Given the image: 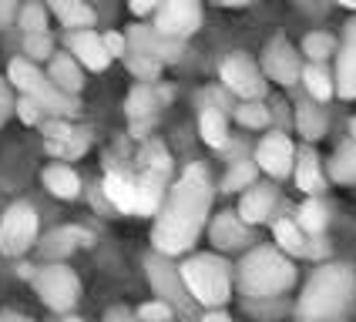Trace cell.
<instances>
[{
    "instance_id": "1",
    "label": "cell",
    "mask_w": 356,
    "mask_h": 322,
    "mask_svg": "<svg viewBox=\"0 0 356 322\" xmlns=\"http://www.w3.org/2000/svg\"><path fill=\"white\" fill-rule=\"evenodd\" d=\"M212 195H216V188L202 164H188L178 175V181L168 188L161 212L155 215V225H152V245L159 255L172 259L195 245L209 221V212H212Z\"/></svg>"
},
{
    "instance_id": "2",
    "label": "cell",
    "mask_w": 356,
    "mask_h": 322,
    "mask_svg": "<svg viewBox=\"0 0 356 322\" xmlns=\"http://www.w3.org/2000/svg\"><path fill=\"white\" fill-rule=\"evenodd\" d=\"M356 309V269L326 262L306 279L296 299V322H343Z\"/></svg>"
},
{
    "instance_id": "3",
    "label": "cell",
    "mask_w": 356,
    "mask_h": 322,
    "mask_svg": "<svg viewBox=\"0 0 356 322\" xmlns=\"http://www.w3.org/2000/svg\"><path fill=\"white\" fill-rule=\"evenodd\" d=\"M236 282L249 299H276L296 285V265L276 245H256L236 265Z\"/></svg>"
},
{
    "instance_id": "4",
    "label": "cell",
    "mask_w": 356,
    "mask_h": 322,
    "mask_svg": "<svg viewBox=\"0 0 356 322\" xmlns=\"http://www.w3.org/2000/svg\"><path fill=\"white\" fill-rule=\"evenodd\" d=\"M7 80H10V87H17L20 98H31L40 104V111L47 115V118H74L78 115V98H71V94H64L60 87H54V80L47 78L44 71H40L38 64H31V60L24 58H10L7 64Z\"/></svg>"
},
{
    "instance_id": "5",
    "label": "cell",
    "mask_w": 356,
    "mask_h": 322,
    "mask_svg": "<svg viewBox=\"0 0 356 322\" xmlns=\"http://www.w3.org/2000/svg\"><path fill=\"white\" fill-rule=\"evenodd\" d=\"M178 269H181V279H185L188 296L198 305L218 312L225 302L232 299V269H229V262L222 259V255L202 252V255L185 259Z\"/></svg>"
},
{
    "instance_id": "6",
    "label": "cell",
    "mask_w": 356,
    "mask_h": 322,
    "mask_svg": "<svg viewBox=\"0 0 356 322\" xmlns=\"http://www.w3.org/2000/svg\"><path fill=\"white\" fill-rule=\"evenodd\" d=\"M34 292L51 312H71L81 299V279L64 262H47L34 276Z\"/></svg>"
},
{
    "instance_id": "7",
    "label": "cell",
    "mask_w": 356,
    "mask_h": 322,
    "mask_svg": "<svg viewBox=\"0 0 356 322\" xmlns=\"http://www.w3.org/2000/svg\"><path fill=\"white\" fill-rule=\"evenodd\" d=\"M145 272H148V282H152V289H155V296H159L165 305H172L178 316H185V319H192V309H195V299L188 296V289H185V279H181V269L172 265V262L159 255V252H152L148 259H145Z\"/></svg>"
},
{
    "instance_id": "8",
    "label": "cell",
    "mask_w": 356,
    "mask_h": 322,
    "mask_svg": "<svg viewBox=\"0 0 356 322\" xmlns=\"http://www.w3.org/2000/svg\"><path fill=\"white\" fill-rule=\"evenodd\" d=\"M38 208L27 201H14L0 219V252L17 259L38 245Z\"/></svg>"
},
{
    "instance_id": "9",
    "label": "cell",
    "mask_w": 356,
    "mask_h": 322,
    "mask_svg": "<svg viewBox=\"0 0 356 322\" xmlns=\"http://www.w3.org/2000/svg\"><path fill=\"white\" fill-rule=\"evenodd\" d=\"M218 80L225 91H232L242 101H262L266 98V74L256 60L249 58L245 51H232L225 54L218 64Z\"/></svg>"
},
{
    "instance_id": "10",
    "label": "cell",
    "mask_w": 356,
    "mask_h": 322,
    "mask_svg": "<svg viewBox=\"0 0 356 322\" xmlns=\"http://www.w3.org/2000/svg\"><path fill=\"white\" fill-rule=\"evenodd\" d=\"M124 37H128V54H141V58H148V60H159L161 67L165 64H175L185 54V40L161 37L159 31H155V24H131Z\"/></svg>"
},
{
    "instance_id": "11",
    "label": "cell",
    "mask_w": 356,
    "mask_h": 322,
    "mask_svg": "<svg viewBox=\"0 0 356 322\" xmlns=\"http://www.w3.org/2000/svg\"><path fill=\"white\" fill-rule=\"evenodd\" d=\"M302 71H306L302 54L286 37H273L266 44V51H262V74L269 80H276L282 87H293L296 80H302Z\"/></svg>"
},
{
    "instance_id": "12",
    "label": "cell",
    "mask_w": 356,
    "mask_h": 322,
    "mask_svg": "<svg viewBox=\"0 0 356 322\" xmlns=\"http://www.w3.org/2000/svg\"><path fill=\"white\" fill-rule=\"evenodd\" d=\"M198 27H202V7L195 0H168V3H161L159 14H155V31L161 37L185 40L192 37Z\"/></svg>"
},
{
    "instance_id": "13",
    "label": "cell",
    "mask_w": 356,
    "mask_h": 322,
    "mask_svg": "<svg viewBox=\"0 0 356 322\" xmlns=\"http://www.w3.org/2000/svg\"><path fill=\"white\" fill-rule=\"evenodd\" d=\"M296 155L299 151H296V144L289 141V135L269 131L256 148V164L266 175H273V178H286L289 171H296Z\"/></svg>"
},
{
    "instance_id": "14",
    "label": "cell",
    "mask_w": 356,
    "mask_h": 322,
    "mask_svg": "<svg viewBox=\"0 0 356 322\" xmlns=\"http://www.w3.org/2000/svg\"><path fill=\"white\" fill-rule=\"evenodd\" d=\"M276 201H279V192L273 181H256L249 192H242V198H238V208L236 215L249 228L252 225H262V221H269V215L276 212Z\"/></svg>"
},
{
    "instance_id": "15",
    "label": "cell",
    "mask_w": 356,
    "mask_h": 322,
    "mask_svg": "<svg viewBox=\"0 0 356 322\" xmlns=\"http://www.w3.org/2000/svg\"><path fill=\"white\" fill-rule=\"evenodd\" d=\"M273 239H276V248L286 252V255H306V259L326 255V245H323V242L313 245L316 239H309V235L299 228L296 219H276L273 221Z\"/></svg>"
},
{
    "instance_id": "16",
    "label": "cell",
    "mask_w": 356,
    "mask_h": 322,
    "mask_svg": "<svg viewBox=\"0 0 356 322\" xmlns=\"http://www.w3.org/2000/svg\"><path fill=\"white\" fill-rule=\"evenodd\" d=\"M337 94L343 101H353L356 98V17L346 24L343 31V44H339V54H337Z\"/></svg>"
},
{
    "instance_id": "17",
    "label": "cell",
    "mask_w": 356,
    "mask_h": 322,
    "mask_svg": "<svg viewBox=\"0 0 356 322\" xmlns=\"http://www.w3.org/2000/svg\"><path fill=\"white\" fill-rule=\"evenodd\" d=\"M209 239L222 252H236V248H245L252 242V232H249V225L238 219L236 212H218L212 219V225H209Z\"/></svg>"
},
{
    "instance_id": "18",
    "label": "cell",
    "mask_w": 356,
    "mask_h": 322,
    "mask_svg": "<svg viewBox=\"0 0 356 322\" xmlns=\"http://www.w3.org/2000/svg\"><path fill=\"white\" fill-rule=\"evenodd\" d=\"M67 51L78 58L81 67L88 71H104L111 64V54L104 47V37L98 31H78V34H67Z\"/></svg>"
},
{
    "instance_id": "19",
    "label": "cell",
    "mask_w": 356,
    "mask_h": 322,
    "mask_svg": "<svg viewBox=\"0 0 356 322\" xmlns=\"http://www.w3.org/2000/svg\"><path fill=\"white\" fill-rule=\"evenodd\" d=\"M135 192H138L135 215H159L165 198H168V175H161V171H141L138 178H135Z\"/></svg>"
},
{
    "instance_id": "20",
    "label": "cell",
    "mask_w": 356,
    "mask_h": 322,
    "mask_svg": "<svg viewBox=\"0 0 356 322\" xmlns=\"http://www.w3.org/2000/svg\"><path fill=\"white\" fill-rule=\"evenodd\" d=\"M172 98V91H165V87H155V84H135L131 91H128V101H124V115L135 121H152V115L161 108V101Z\"/></svg>"
},
{
    "instance_id": "21",
    "label": "cell",
    "mask_w": 356,
    "mask_h": 322,
    "mask_svg": "<svg viewBox=\"0 0 356 322\" xmlns=\"http://www.w3.org/2000/svg\"><path fill=\"white\" fill-rule=\"evenodd\" d=\"M47 78L54 80V87H60L64 94H71V98H78L81 87H84V71H81L78 58L67 51V54H54L51 64H47Z\"/></svg>"
},
{
    "instance_id": "22",
    "label": "cell",
    "mask_w": 356,
    "mask_h": 322,
    "mask_svg": "<svg viewBox=\"0 0 356 322\" xmlns=\"http://www.w3.org/2000/svg\"><path fill=\"white\" fill-rule=\"evenodd\" d=\"M91 235L84 232V228H74V225H64V228H54V232H47L44 242H40V259H64V255H71L78 245H88Z\"/></svg>"
},
{
    "instance_id": "23",
    "label": "cell",
    "mask_w": 356,
    "mask_h": 322,
    "mask_svg": "<svg viewBox=\"0 0 356 322\" xmlns=\"http://www.w3.org/2000/svg\"><path fill=\"white\" fill-rule=\"evenodd\" d=\"M296 185L309 198H319L326 192V171H323V161L313 148H302L296 155Z\"/></svg>"
},
{
    "instance_id": "24",
    "label": "cell",
    "mask_w": 356,
    "mask_h": 322,
    "mask_svg": "<svg viewBox=\"0 0 356 322\" xmlns=\"http://www.w3.org/2000/svg\"><path fill=\"white\" fill-rule=\"evenodd\" d=\"M104 198L111 201L115 212H124V215H135L138 208V192H135V178L121 175V171H108L104 175V185H101Z\"/></svg>"
},
{
    "instance_id": "25",
    "label": "cell",
    "mask_w": 356,
    "mask_h": 322,
    "mask_svg": "<svg viewBox=\"0 0 356 322\" xmlns=\"http://www.w3.org/2000/svg\"><path fill=\"white\" fill-rule=\"evenodd\" d=\"M40 185H44L54 198H78V192H81L78 171H74L71 164H60V161L47 164V168L40 171Z\"/></svg>"
},
{
    "instance_id": "26",
    "label": "cell",
    "mask_w": 356,
    "mask_h": 322,
    "mask_svg": "<svg viewBox=\"0 0 356 322\" xmlns=\"http://www.w3.org/2000/svg\"><path fill=\"white\" fill-rule=\"evenodd\" d=\"M47 10L54 14V17L71 31V34H78V31H91L95 27V20H98V14H95V7H88V3H81V0H54V3H47Z\"/></svg>"
},
{
    "instance_id": "27",
    "label": "cell",
    "mask_w": 356,
    "mask_h": 322,
    "mask_svg": "<svg viewBox=\"0 0 356 322\" xmlns=\"http://www.w3.org/2000/svg\"><path fill=\"white\" fill-rule=\"evenodd\" d=\"M198 135L209 148H225L229 144V118L216 104H202L198 111Z\"/></svg>"
},
{
    "instance_id": "28",
    "label": "cell",
    "mask_w": 356,
    "mask_h": 322,
    "mask_svg": "<svg viewBox=\"0 0 356 322\" xmlns=\"http://www.w3.org/2000/svg\"><path fill=\"white\" fill-rule=\"evenodd\" d=\"M296 221L309 239H323V232H326V225H330V205L323 198H306L299 205Z\"/></svg>"
},
{
    "instance_id": "29",
    "label": "cell",
    "mask_w": 356,
    "mask_h": 322,
    "mask_svg": "<svg viewBox=\"0 0 356 322\" xmlns=\"http://www.w3.org/2000/svg\"><path fill=\"white\" fill-rule=\"evenodd\" d=\"M296 128L306 141H319L326 135V128H330V115L319 108L316 101H302L296 108Z\"/></svg>"
},
{
    "instance_id": "30",
    "label": "cell",
    "mask_w": 356,
    "mask_h": 322,
    "mask_svg": "<svg viewBox=\"0 0 356 322\" xmlns=\"http://www.w3.org/2000/svg\"><path fill=\"white\" fill-rule=\"evenodd\" d=\"M302 84H306V91L313 94L316 104L323 101H330L337 94V78L323 67V64H306V71H302Z\"/></svg>"
},
{
    "instance_id": "31",
    "label": "cell",
    "mask_w": 356,
    "mask_h": 322,
    "mask_svg": "<svg viewBox=\"0 0 356 322\" xmlns=\"http://www.w3.org/2000/svg\"><path fill=\"white\" fill-rule=\"evenodd\" d=\"M326 175H330L333 181H339V185H356V141L339 144L337 155L330 158Z\"/></svg>"
},
{
    "instance_id": "32",
    "label": "cell",
    "mask_w": 356,
    "mask_h": 322,
    "mask_svg": "<svg viewBox=\"0 0 356 322\" xmlns=\"http://www.w3.org/2000/svg\"><path fill=\"white\" fill-rule=\"evenodd\" d=\"M302 58H309V64H323L337 54V37L330 31H309L302 37V47H299Z\"/></svg>"
},
{
    "instance_id": "33",
    "label": "cell",
    "mask_w": 356,
    "mask_h": 322,
    "mask_svg": "<svg viewBox=\"0 0 356 322\" xmlns=\"http://www.w3.org/2000/svg\"><path fill=\"white\" fill-rule=\"evenodd\" d=\"M259 178V164L256 161H232V168L222 178V192H249Z\"/></svg>"
},
{
    "instance_id": "34",
    "label": "cell",
    "mask_w": 356,
    "mask_h": 322,
    "mask_svg": "<svg viewBox=\"0 0 356 322\" xmlns=\"http://www.w3.org/2000/svg\"><path fill=\"white\" fill-rule=\"evenodd\" d=\"M232 115H236V121L242 124V128H266L269 121H273V111L262 104V101H242V104H236L232 108Z\"/></svg>"
},
{
    "instance_id": "35",
    "label": "cell",
    "mask_w": 356,
    "mask_h": 322,
    "mask_svg": "<svg viewBox=\"0 0 356 322\" xmlns=\"http://www.w3.org/2000/svg\"><path fill=\"white\" fill-rule=\"evenodd\" d=\"M47 3H24L20 7V17H17V27L31 37V34H47Z\"/></svg>"
},
{
    "instance_id": "36",
    "label": "cell",
    "mask_w": 356,
    "mask_h": 322,
    "mask_svg": "<svg viewBox=\"0 0 356 322\" xmlns=\"http://www.w3.org/2000/svg\"><path fill=\"white\" fill-rule=\"evenodd\" d=\"M141 171H161V175H172V155L165 151V144L159 141H148L145 148H141Z\"/></svg>"
},
{
    "instance_id": "37",
    "label": "cell",
    "mask_w": 356,
    "mask_h": 322,
    "mask_svg": "<svg viewBox=\"0 0 356 322\" xmlns=\"http://www.w3.org/2000/svg\"><path fill=\"white\" fill-rule=\"evenodd\" d=\"M40 128H44V141H58V144L88 138V131H84V128H74L71 121H60V118H47Z\"/></svg>"
},
{
    "instance_id": "38",
    "label": "cell",
    "mask_w": 356,
    "mask_h": 322,
    "mask_svg": "<svg viewBox=\"0 0 356 322\" xmlns=\"http://www.w3.org/2000/svg\"><path fill=\"white\" fill-rule=\"evenodd\" d=\"M58 51H54V37L51 34H31V37H24V58L31 60V64H38V60H47L54 58Z\"/></svg>"
},
{
    "instance_id": "39",
    "label": "cell",
    "mask_w": 356,
    "mask_h": 322,
    "mask_svg": "<svg viewBox=\"0 0 356 322\" xmlns=\"http://www.w3.org/2000/svg\"><path fill=\"white\" fill-rule=\"evenodd\" d=\"M124 64H128V71L138 78V84H155L161 74V64L159 60H148V58H141V54H128L124 58Z\"/></svg>"
},
{
    "instance_id": "40",
    "label": "cell",
    "mask_w": 356,
    "mask_h": 322,
    "mask_svg": "<svg viewBox=\"0 0 356 322\" xmlns=\"http://www.w3.org/2000/svg\"><path fill=\"white\" fill-rule=\"evenodd\" d=\"M88 144H91V138L64 141V144H58V141H44L47 155H54V158H60V161H74V158H81V155L88 151Z\"/></svg>"
},
{
    "instance_id": "41",
    "label": "cell",
    "mask_w": 356,
    "mask_h": 322,
    "mask_svg": "<svg viewBox=\"0 0 356 322\" xmlns=\"http://www.w3.org/2000/svg\"><path fill=\"white\" fill-rule=\"evenodd\" d=\"M135 316H138L141 322H172L175 309H172V305H165L161 299H155V302H145Z\"/></svg>"
},
{
    "instance_id": "42",
    "label": "cell",
    "mask_w": 356,
    "mask_h": 322,
    "mask_svg": "<svg viewBox=\"0 0 356 322\" xmlns=\"http://www.w3.org/2000/svg\"><path fill=\"white\" fill-rule=\"evenodd\" d=\"M17 118L24 121V124H44V111H40V104L38 101H31V98H17Z\"/></svg>"
},
{
    "instance_id": "43",
    "label": "cell",
    "mask_w": 356,
    "mask_h": 322,
    "mask_svg": "<svg viewBox=\"0 0 356 322\" xmlns=\"http://www.w3.org/2000/svg\"><path fill=\"white\" fill-rule=\"evenodd\" d=\"M101 37H104V47H108L111 60H115V58H128V37H124V34H118V31H108V34H101Z\"/></svg>"
},
{
    "instance_id": "44",
    "label": "cell",
    "mask_w": 356,
    "mask_h": 322,
    "mask_svg": "<svg viewBox=\"0 0 356 322\" xmlns=\"http://www.w3.org/2000/svg\"><path fill=\"white\" fill-rule=\"evenodd\" d=\"M17 111V101H14V94H10V80L0 78V124L10 118Z\"/></svg>"
},
{
    "instance_id": "45",
    "label": "cell",
    "mask_w": 356,
    "mask_h": 322,
    "mask_svg": "<svg viewBox=\"0 0 356 322\" xmlns=\"http://www.w3.org/2000/svg\"><path fill=\"white\" fill-rule=\"evenodd\" d=\"M20 17V7L14 0H0V31H7L14 20Z\"/></svg>"
},
{
    "instance_id": "46",
    "label": "cell",
    "mask_w": 356,
    "mask_h": 322,
    "mask_svg": "<svg viewBox=\"0 0 356 322\" xmlns=\"http://www.w3.org/2000/svg\"><path fill=\"white\" fill-rule=\"evenodd\" d=\"M159 7H161V3H155V0H135V3H131V14H135V17H145V14H159Z\"/></svg>"
},
{
    "instance_id": "47",
    "label": "cell",
    "mask_w": 356,
    "mask_h": 322,
    "mask_svg": "<svg viewBox=\"0 0 356 322\" xmlns=\"http://www.w3.org/2000/svg\"><path fill=\"white\" fill-rule=\"evenodd\" d=\"M104 322H141V319H138V316H131L124 305H118V309H111V312L104 316Z\"/></svg>"
},
{
    "instance_id": "48",
    "label": "cell",
    "mask_w": 356,
    "mask_h": 322,
    "mask_svg": "<svg viewBox=\"0 0 356 322\" xmlns=\"http://www.w3.org/2000/svg\"><path fill=\"white\" fill-rule=\"evenodd\" d=\"M0 322H34V319H31V316H24V312L7 309V312H0Z\"/></svg>"
},
{
    "instance_id": "49",
    "label": "cell",
    "mask_w": 356,
    "mask_h": 322,
    "mask_svg": "<svg viewBox=\"0 0 356 322\" xmlns=\"http://www.w3.org/2000/svg\"><path fill=\"white\" fill-rule=\"evenodd\" d=\"M198 322H232V319H229V316H225V312L218 309V312H205V316H202Z\"/></svg>"
},
{
    "instance_id": "50",
    "label": "cell",
    "mask_w": 356,
    "mask_h": 322,
    "mask_svg": "<svg viewBox=\"0 0 356 322\" xmlns=\"http://www.w3.org/2000/svg\"><path fill=\"white\" fill-rule=\"evenodd\" d=\"M60 322H88V319H81V316H64Z\"/></svg>"
},
{
    "instance_id": "51",
    "label": "cell",
    "mask_w": 356,
    "mask_h": 322,
    "mask_svg": "<svg viewBox=\"0 0 356 322\" xmlns=\"http://www.w3.org/2000/svg\"><path fill=\"white\" fill-rule=\"evenodd\" d=\"M350 135H353V141H356V118L350 121Z\"/></svg>"
}]
</instances>
